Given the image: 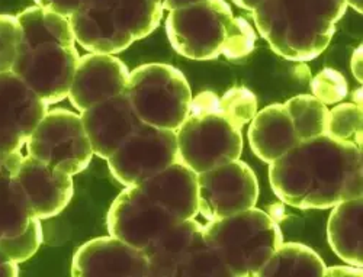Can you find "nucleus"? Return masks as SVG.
Listing matches in <instances>:
<instances>
[{"mask_svg":"<svg viewBox=\"0 0 363 277\" xmlns=\"http://www.w3.org/2000/svg\"><path fill=\"white\" fill-rule=\"evenodd\" d=\"M269 181L292 208L330 209L363 196V154L354 142L323 134L299 141L272 162Z\"/></svg>","mask_w":363,"mask_h":277,"instance_id":"1","label":"nucleus"},{"mask_svg":"<svg viewBox=\"0 0 363 277\" xmlns=\"http://www.w3.org/2000/svg\"><path fill=\"white\" fill-rule=\"evenodd\" d=\"M16 19L21 41L11 72L48 105L65 101L80 58L69 18L35 5Z\"/></svg>","mask_w":363,"mask_h":277,"instance_id":"2","label":"nucleus"},{"mask_svg":"<svg viewBox=\"0 0 363 277\" xmlns=\"http://www.w3.org/2000/svg\"><path fill=\"white\" fill-rule=\"evenodd\" d=\"M347 6L346 0H262L253 18L277 54L310 61L328 47Z\"/></svg>","mask_w":363,"mask_h":277,"instance_id":"3","label":"nucleus"},{"mask_svg":"<svg viewBox=\"0 0 363 277\" xmlns=\"http://www.w3.org/2000/svg\"><path fill=\"white\" fill-rule=\"evenodd\" d=\"M166 33L176 52L196 61L220 55L241 60L253 51L256 43L253 26L234 16L225 0H203L169 11Z\"/></svg>","mask_w":363,"mask_h":277,"instance_id":"4","label":"nucleus"},{"mask_svg":"<svg viewBox=\"0 0 363 277\" xmlns=\"http://www.w3.org/2000/svg\"><path fill=\"white\" fill-rule=\"evenodd\" d=\"M163 12L157 0H84L69 21L82 48L113 55L155 33Z\"/></svg>","mask_w":363,"mask_h":277,"instance_id":"5","label":"nucleus"},{"mask_svg":"<svg viewBox=\"0 0 363 277\" xmlns=\"http://www.w3.org/2000/svg\"><path fill=\"white\" fill-rule=\"evenodd\" d=\"M203 237L231 277L255 276L284 242L278 221L256 206L208 221Z\"/></svg>","mask_w":363,"mask_h":277,"instance_id":"6","label":"nucleus"},{"mask_svg":"<svg viewBox=\"0 0 363 277\" xmlns=\"http://www.w3.org/2000/svg\"><path fill=\"white\" fill-rule=\"evenodd\" d=\"M217 99L213 91L192 98L189 115L176 131L179 162L196 174L238 160L243 152L241 128L217 112Z\"/></svg>","mask_w":363,"mask_h":277,"instance_id":"7","label":"nucleus"},{"mask_svg":"<svg viewBox=\"0 0 363 277\" xmlns=\"http://www.w3.org/2000/svg\"><path fill=\"white\" fill-rule=\"evenodd\" d=\"M124 94L145 125L177 131L189 115L191 86L184 73L169 64L151 63L130 72Z\"/></svg>","mask_w":363,"mask_h":277,"instance_id":"8","label":"nucleus"},{"mask_svg":"<svg viewBox=\"0 0 363 277\" xmlns=\"http://www.w3.org/2000/svg\"><path fill=\"white\" fill-rule=\"evenodd\" d=\"M148 277H231L203 237V225L177 222L143 249Z\"/></svg>","mask_w":363,"mask_h":277,"instance_id":"9","label":"nucleus"},{"mask_svg":"<svg viewBox=\"0 0 363 277\" xmlns=\"http://www.w3.org/2000/svg\"><path fill=\"white\" fill-rule=\"evenodd\" d=\"M25 145L28 156L70 176L86 170L94 159L80 115L62 108L47 112Z\"/></svg>","mask_w":363,"mask_h":277,"instance_id":"10","label":"nucleus"},{"mask_svg":"<svg viewBox=\"0 0 363 277\" xmlns=\"http://www.w3.org/2000/svg\"><path fill=\"white\" fill-rule=\"evenodd\" d=\"M112 176L124 186L153 177L179 163L176 131L143 124L106 160Z\"/></svg>","mask_w":363,"mask_h":277,"instance_id":"11","label":"nucleus"},{"mask_svg":"<svg viewBox=\"0 0 363 277\" xmlns=\"http://www.w3.org/2000/svg\"><path fill=\"white\" fill-rule=\"evenodd\" d=\"M257 200V177L240 159L198 174L199 213L206 221L255 208Z\"/></svg>","mask_w":363,"mask_h":277,"instance_id":"12","label":"nucleus"},{"mask_svg":"<svg viewBox=\"0 0 363 277\" xmlns=\"http://www.w3.org/2000/svg\"><path fill=\"white\" fill-rule=\"evenodd\" d=\"M177 222L169 210L141 189L140 184L127 186L121 192L106 215L109 235L140 250Z\"/></svg>","mask_w":363,"mask_h":277,"instance_id":"13","label":"nucleus"},{"mask_svg":"<svg viewBox=\"0 0 363 277\" xmlns=\"http://www.w3.org/2000/svg\"><path fill=\"white\" fill-rule=\"evenodd\" d=\"M48 106L15 73H0V157L22 149L47 115Z\"/></svg>","mask_w":363,"mask_h":277,"instance_id":"14","label":"nucleus"},{"mask_svg":"<svg viewBox=\"0 0 363 277\" xmlns=\"http://www.w3.org/2000/svg\"><path fill=\"white\" fill-rule=\"evenodd\" d=\"M16 171L11 169L0 174V253L19 264L38 251L43 227L29 213L13 180Z\"/></svg>","mask_w":363,"mask_h":277,"instance_id":"15","label":"nucleus"},{"mask_svg":"<svg viewBox=\"0 0 363 277\" xmlns=\"http://www.w3.org/2000/svg\"><path fill=\"white\" fill-rule=\"evenodd\" d=\"M13 180L31 217L40 221L62 213L74 193L73 176L31 156L22 159Z\"/></svg>","mask_w":363,"mask_h":277,"instance_id":"16","label":"nucleus"},{"mask_svg":"<svg viewBox=\"0 0 363 277\" xmlns=\"http://www.w3.org/2000/svg\"><path fill=\"white\" fill-rule=\"evenodd\" d=\"M73 277H148L143 250L116 237L94 238L77 249L72 260Z\"/></svg>","mask_w":363,"mask_h":277,"instance_id":"17","label":"nucleus"},{"mask_svg":"<svg viewBox=\"0 0 363 277\" xmlns=\"http://www.w3.org/2000/svg\"><path fill=\"white\" fill-rule=\"evenodd\" d=\"M128 77V67L115 55L89 52L79 58L69 99L79 112H83L124 94Z\"/></svg>","mask_w":363,"mask_h":277,"instance_id":"18","label":"nucleus"},{"mask_svg":"<svg viewBox=\"0 0 363 277\" xmlns=\"http://www.w3.org/2000/svg\"><path fill=\"white\" fill-rule=\"evenodd\" d=\"M80 118L94 154L104 160L143 125L125 94L90 106Z\"/></svg>","mask_w":363,"mask_h":277,"instance_id":"19","label":"nucleus"},{"mask_svg":"<svg viewBox=\"0 0 363 277\" xmlns=\"http://www.w3.org/2000/svg\"><path fill=\"white\" fill-rule=\"evenodd\" d=\"M140 186L179 222L194 220L199 213L198 174L180 162L140 183Z\"/></svg>","mask_w":363,"mask_h":277,"instance_id":"20","label":"nucleus"},{"mask_svg":"<svg viewBox=\"0 0 363 277\" xmlns=\"http://www.w3.org/2000/svg\"><path fill=\"white\" fill-rule=\"evenodd\" d=\"M250 122L249 142L252 151L266 164L284 156L301 141L285 105L275 103L257 111Z\"/></svg>","mask_w":363,"mask_h":277,"instance_id":"21","label":"nucleus"},{"mask_svg":"<svg viewBox=\"0 0 363 277\" xmlns=\"http://www.w3.org/2000/svg\"><path fill=\"white\" fill-rule=\"evenodd\" d=\"M331 250L352 266H363V196L333 206L327 222Z\"/></svg>","mask_w":363,"mask_h":277,"instance_id":"22","label":"nucleus"},{"mask_svg":"<svg viewBox=\"0 0 363 277\" xmlns=\"http://www.w3.org/2000/svg\"><path fill=\"white\" fill-rule=\"evenodd\" d=\"M325 264L308 245L282 242L255 277H324Z\"/></svg>","mask_w":363,"mask_h":277,"instance_id":"23","label":"nucleus"},{"mask_svg":"<svg viewBox=\"0 0 363 277\" xmlns=\"http://www.w3.org/2000/svg\"><path fill=\"white\" fill-rule=\"evenodd\" d=\"M301 141L325 134L328 108L313 95H298L284 103Z\"/></svg>","mask_w":363,"mask_h":277,"instance_id":"24","label":"nucleus"},{"mask_svg":"<svg viewBox=\"0 0 363 277\" xmlns=\"http://www.w3.org/2000/svg\"><path fill=\"white\" fill-rule=\"evenodd\" d=\"M363 111L356 103H340L328 111L325 134L342 141L354 142L362 149Z\"/></svg>","mask_w":363,"mask_h":277,"instance_id":"25","label":"nucleus"},{"mask_svg":"<svg viewBox=\"0 0 363 277\" xmlns=\"http://www.w3.org/2000/svg\"><path fill=\"white\" fill-rule=\"evenodd\" d=\"M216 109L238 128H243L257 113V99L252 90L246 87H234L224 96H218Z\"/></svg>","mask_w":363,"mask_h":277,"instance_id":"26","label":"nucleus"},{"mask_svg":"<svg viewBox=\"0 0 363 277\" xmlns=\"http://www.w3.org/2000/svg\"><path fill=\"white\" fill-rule=\"evenodd\" d=\"M311 91L314 98L328 106L342 102L349 94V86L343 74L324 69L311 80Z\"/></svg>","mask_w":363,"mask_h":277,"instance_id":"27","label":"nucleus"},{"mask_svg":"<svg viewBox=\"0 0 363 277\" xmlns=\"http://www.w3.org/2000/svg\"><path fill=\"white\" fill-rule=\"evenodd\" d=\"M21 28L16 16L0 15V73L11 72L18 55Z\"/></svg>","mask_w":363,"mask_h":277,"instance_id":"28","label":"nucleus"},{"mask_svg":"<svg viewBox=\"0 0 363 277\" xmlns=\"http://www.w3.org/2000/svg\"><path fill=\"white\" fill-rule=\"evenodd\" d=\"M84 2V0H35L37 6L50 9L55 13L70 18Z\"/></svg>","mask_w":363,"mask_h":277,"instance_id":"29","label":"nucleus"},{"mask_svg":"<svg viewBox=\"0 0 363 277\" xmlns=\"http://www.w3.org/2000/svg\"><path fill=\"white\" fill-rule=\"evenodd\" d=\"M19 276L18 263L8 259L5 254L0 253V277H16Z\"/></svg>","mask_w":363,"mask_h":277,"instance_id":"30","label":"nucleus"},{"mask_svg":"<svg viewBox=\"0 0 363 277\" xmlns=\"http://www.w3.org/2000/svg\"><path fill=\"white\" fill-rule=\"evenodd\" d=\"M363 271H362V267L359 266H337V267H330L327 268L325 267V271H324V276H360L362 277Z\"/></svg>","mask_w":363,"mask_h":277,"instance_id":"31","label":"nucleus"},{"mask_svg":"<svg viewBox=\"0 0 363 277\" xmlns=\"http://www.w3.org/2000/svg\"><path fill=\"white\" fill-rule=\"evenodd\" d=\"M22 159H23V156H22L21 151L9 154V156H6V157H0V174L6 171V170H11V169L12 170L19 169Z\"/></svg>","mask_w":363,"mask_h":277,"instance_id":"32","label":"nucleus"},{"mask_svg":"<svg viewBox=\"0 0 363 277\" xmlns=\"http://www.w3.org/2000/svg\"><path fill=\"white\" fill-rule=\"evenodd\" d=\"M157 2L163 6L164 11H174L179 8H185V6L203 2V0H157Z\"/></svg>","mask_w":363,"mask_h":277,"instance_id":"33","label":"nucleus"},{"mask_svg":"<svg viewBox=\"0 0 363 277\" xmlns=\"http://www.w3.org/2000/svg\"><path fill=\"white\" fill-rule=\"evenodd\" d=\"M350 69H352V73L356 77V80L362 83L363 81V74H362V45L356 48V51H354V54L352 57Z\"/></svg>","mask_w":363,"mask_h":277,"instance_id":"34","label":"nucleus"},{"mask_svg":"<svg viewBox=\"0 0 363 277\" xmlns=\"http://www.w3.org/2000/svg\"><path fill=\"white\" fill-rule=\"evenodd\" d=\"M233 2H234L238 8H241V9L255 11V9L260 5L262 0H233Z\"/></svg>","mask_w":363,"mask_h":277,"instance_id":"35","label":"nucleus"},{"mask_svg":"<svg viewBox=\"0 0 363 277\" xmlns=\"http://www.w3.org/2000/svg\"><path fill=\"white\" fill-rule=\"evenodd\" d=\"M346 4L350 5L356 12H363V0H346Z\"/></svg>","mask_w":363,"mask_h":277,"instance_id":"36","label":"nucleus"},{"mask_svg":"<svg viewBox=\"0 0 363 277\" xmlns=\"http://www.w3.org/2000/svg\"><path fill=\"white\" fill-rule=\"evenodd\" d=\"M353 103L362 106V87L354 91V102H353Z\"/></svg>","mask_w":363,"mask_h":277,"instance_id":"37","label":"nucleus"}]
</instances>
